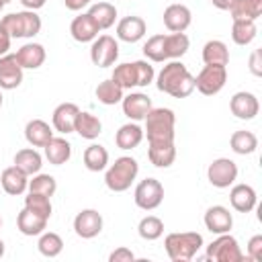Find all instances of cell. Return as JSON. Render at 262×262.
<instances>
[{
	"mask_svg": "<svg viewBox=\"0 0 262 262\" xmlns=\"http://www.w3.org/2000/svg\"><path fill=\"white\" fill-rule=\"evenodd\" d=\"M137 231H139V235H141L143 239H147V242L158 239V237L164 233V221H162L160 217H156V215H147V217H143V219L139 221Z\"/></svg>",
	"mask_w": 262,
	"mask_h": 262,
	"instance_id": "ab89813d",
	"label": "cell"
},
{
	"mask_svg": "<svg viewBox=\"0 0 262 262\" xmlns=\"http://www.w3.org/2000/svg\"><path fill=\"white\" fill-rule=\"evenodd\" d=\"M174 123L176 117L170 108L158 106L145 115V133L147 141H174Z\"/></svg>",
	"mask_w": 262,
	"mask_h": 262,
	"instance_id": "3957f363",
	"label": "cell"
},
{
	"mask_svg": "<svg viewBox=\"0 0 262 262\" xmlns=\"http://www.w3.org/2000/svg\"><path fill=\"white\" fill-rule=\"evenodd\" d=\"M250 70L254 76H262V49H254L250 55Z\"/></svg>",
	"mask_w": 262,
	"mask_h": 262,
	"instance_id": "7dc6e473",
	"label": "cell"
},
{
	"mask_svg": "<svg viewBox=\"0 0 262 262\" xmlns=\"http://www.w3.org/2000/svg\"><path fill=\"white\" fill-rule=\"evenodd\" d=\"M63 4H66V8H70V10H80V8H84L86 4H90V0H63Z\"/></svg>",
	"mask_w": 262,
	"mask_h": 262,
	"instance_id": "681fc988",
	"label": "cell"
},
{
	"mask_svg": "<svg viewBox=\"0 0 262 262\" xmlns=\"http://www.w3.org/2000/svg\"><path fill=\"white\" fill-rule=\"evenodd\" d=\"M25 137H27V141L31 145L43 147L53 137V131H51V127H49L47 121H43V119H31L25 125Z\"/></svg>",
	"mask_w": 262,
	"mask_h": 262,
	"instance_id": "d4e9b609",
	"label": "cell"
},
{
	"mask_svg": "<svg viewBox=\"0 0 262 262\" xmlns=\"http://www.w3.org/2000/svg\"><path fill=\"white\" fill-rule=\"evenodd\" d=\"M2 6H4V4H2V2H0V10H2Z\"/></svg>",
	"mask_w": 262,
	"mask_h": 262,
	"instance_id": "9f6ffc18",
	"label": "cell"
},
{
	"mask_svg": "<svg viewBox=\"0 0 262 262\" xmlns=\"http://www.w3.org/2000/svg\"><path fill=\"white\" fill-rule=\"evenodd\" d=\"M207 178L217 188H227L237 178V166L229 158H217L207 168Z\"/></svg>",
	"mask_w": 262,
	"mask_h": 262,
	"instance_id": "30bf717a",
	"label": "cell"
},
{
	"mask_svg": "<svg viewBox=\"0 0 262 262\" xmlns=\"http://www.w3.org/2000/svg\"><path fill=\"white\" fill-rule=\"evenodd\" d=\"M111 78H113L123 90H125V88H133V86H137V82H135V66H133V61H131V63H119V66H115Z\"/></svg>",
	"mask_w": 262,
	"mask_h": 262,
	"instance_id": "b9f144b4",
	"label": "cell"
},
{
	"mask_svg": "<svg viewBox=\"0 0 262 262\" xmlns=\"http://www.w3.org/2000/svg\"><path fill=\"white\" fill-rule=\"evenodd\" d=\"M147 158L158 168H168L176 158L174 141H151L147 147Z\"/></svg>",
	"mask_w": 262,
	"mask_h": 262,
	"instance_id": "7402d4cb",
	"label": "cell"
},
{
	"mask_svg": "<svg viewBox=\"0 0 262 262\" xmlns=\"http://www.w3.org/2000/svg\"><path fill=\"white\" fill-rule=\"evenodd\" d=\"M119 57V43L111 35H98L90 45V59L98 68H108Z\"/></svg>",
	"mask_w": 262,
	"mask_h": 262,
	"instance_id": "ba28073f",
	"label": "cell"
},
{
	"mask_svg": "<svg viewBox=\"0 0 262 262\" xmlns=\"http://www.w3.org/2000/svg\"><path fill=\"white\" fill-rule=\"evenodd\" d=\"M229 108L231 113L237 117V119H254L258 115V98L252 94V92H246V90H239L231 96L229 100Z\"/></svg>",
	"mask_w": 262,
	"mask_h": 262,
	"instance_id": "9a60e30c",
	"label": "cell"
},
{
	"mask_svg": "<svg viewBox=\"0 0 262 262\" xmlns=\"http://www.w3.org/2000/svg\"><path fill=\"white\" fill-rule=\"evenodd\" d=\"M14 166L20 168L27 176H33L41 170V156L37 149L33 147H25V149H18L14 154Z\"/></svg>",
	"mask_w": 262,
	"mask_h": 262,
	"instance_id": "4dcf8cb0",
	"label": "cell"
},
{
	"mask_svg": "<svg viewBox=\"0 0 262 262\" xmlns=\"http://www.w3.org/2000/svg\"><path fill=\"white\" fill-rule=\"evenodd\" d=\"M98 31H100V27L96 25V20H94L88 12H86V14H78V16L72 20V25H70L72 37H74L76 41H80V43L94 41V39L98 37Z\"/></svg>",
	"mask_w": 262,
	"mask_h": 262,
	"instance_id": "e0dca14e",
	"label": "cell"
},
{
	"mask_svg": "<svg viewBox=\"0 0 262 262\" xmlns=\"http://www.w3.org/2000/svg\"><path fill=\"white\" fill-rule=\"evenodd\" d=\"M25 207L31 209V211H35V213H39V215H43L45 219L51 217V201H49V196H45V194L29 192V194L25 196Z\"/></svg>",
	"mask_w": 262,
	"mask_h": 262,
	"instance_id": "7bdbcfd3",
	"label": "cell"
},
{
	"mask_svg": "<svg viewBox=\"0 0 262 262\" xmlns=\"http://www.w3.org/2000/svg\"><path fill=\"white\" fill-rule=\"evenodd\" d=\"M248 260L262 262V235H254L248 242Z\"/></svg>",
	"mask_w": 262,
	"mask_h": 262,
	"instance_id": "f6af8a7d",
	"label": "cell"
},
{
	"mask_svg": "<svg viewBox=\"0 0 262 262\" xmlns=\"http://www.w3.org/2000/svg\"><path fill=\"white\" fill-rule=\"evenodd\" d=\"M74 131H76L80 137H84V139H94V137L100 135V131H102V123H100V119L94 117L92 113H84V111H80L78 117H76Z\"/></svg>",
	"mask_w": 262,
	"mask_h": 262,
	"instance_id": "f1b7e54d",
	"label": "cell"
},
{
	"mask_svg": "<svg viewBox=\"0 0 262 262\" xmlns=\"http://www.w3.org/2000/svg\"><path fill=\"white\" fill-rule=\"evenodd\" d=\"M20 4L27 8V10H37L45 4V0H20Z\"/></svg>",
	"mask_w": 262,
	"mask_h": 262,
	"instance_id": "f907efd6",
	"label": "cell"
},
{
	"mask_svg": "<svg viewBox=\"0 0 262 262\" xmlns=\"http://www.w3.org/2000/svg\"><path fill=\"white\" fill-rule=\"evenodd\" d=\"M164 39H166V35H151L145 41V45H143V55L147 59H151V61H164V59H168L166 57V49H164Z\"/></svg>",
	"mask_w": 262,
	"mask_h": 262,
	"instance_id": "60d3db41",
	"label": "cell"
},
{
	"mask_svg": "<svg viewBox=\"0 0 262 262\" xmlns=\"http://www.w3.org/2000/svg\"><path fill=\"white\" fill-rule=\"evenodd\" d=\"M139 172V166H137V160L131 158V156H121L115 160V164L106 170L104 174V182L111 190L115 192H123L131 186V182L135 180Z\"/></svg>",
	"mask_w": 262,
	"mask_h": 262,
	"instance_id": "277c9868",
	"label": "cell"
},
{
	"mask_svg": "<svg viewBox=\"0 0 262 262\" xmlns=\"http://www.w3.org/2000/svg\"><path fill=\"white\" fill-rule=\"evenodd\" d=\"M78 113H80V108L74 102H61V104H57L55 111H53V117H51L55 131H59V133H72L74 131V125H76Z\"/></svg>",
	"mask_w": 262,
	"mask_h": 262,
	"instance_id": "ac0fdd59",
	"label": "cell"
},
{
	"mask_svg": "<svg viewBox=\"0 0 262 262\" xmlns=\"http://www.w3.org/2000/svg\"><path fill=\"white\" fill-rule=\"evenodd\" d=\"M14 55L18 59V63L23 66V70L25 68L37 70L45 61V49H43V45L41 43H33V41L31 43H25L23 47H18V51Z\"/></svg>",
	"mask_w": 262,
	"mask_h": 262,
	"instance_id": "cb8c5ba5",
	"label": "cell"
},
{
	"mask_svg": "<svg viewBox=\"0 0 262 262\" xmlns=\"http://www.w3.org/2000/svg\"><path fill=\"white\" fill-rule=\"evenodd\" d=\"M43 147H45V158H47L49 164H53V166L66 164V162L70 160V156H72V145H70V141L63 139V137H51Z\"/></svg>",
	"mask_w": 262,
	"mask_h": 262,
	"instance_id": "484cf974",
	"label": "cell"
},
{
	"mask_svg": "<svg viewBox=\"0 0 262 262\" xmlns=\"http://www.w3.org/2000/svg\"><path fill=\"white\" fill-rule=\"evenodd\" d=\"M229 203L239 213H250L256 207V190L250 184H235L229 192Z\"/></svg>",
	"mask_w": 262,
	"mask_h": 262,
	"instance_id": "603a6c76",
	"label": "cell"
},
{
	"mask_svg": "<svg viewBox=\"0 0 262 262\" xmlns=\"http://www.w3.org/2000/svg\"><path fill=\"white\" fill-rule=\"evenodd\" d=\"M133 66H135V82H137V86H147L156 76L154 66H149L145 59H137V61H133Z\"/></svg>",
	"mask_w": 262,
	"mask_h": 262,
	"instance_id": "ee69618b",
	"label": "cell"
},
{
	"mask_svg": "<svg viewBox=\"0 0 262 262\" xmlns=\"http://www.w3.org/2000/svg\"><path fill=\"white\" fill-rule=\"evenodd\" d=\"M135 205L143 211H151L156 207H160V203L164 201V186L160 180L156 178H145L135 186Z\"/></svg>",
	"mask_w": 262,
	"mask_h": 262,
	"instance_id": "9c48e42d",
	"label": "cell"
},
{
	"mask_svg": "<svg viewBox=\"0 0 262 262\" xmlns=\"http://www.w3.org/2000/svg\"><path fill=\"white\" fill-rule=\"evenodd\" d=\"M211 2H213V6H217L221 10H229V6L233 4V0H211Z\"/></svg>",
	"mask_w": 262,
	"mask_h": 262,
	"instance_id": "816d5d0a",
	"label": "cell"
},
{
	"mask_svg": "<svg viewBox=\"0 0 262 262\" xmlns=\"http://www.w3.org/2000/svg\"><path fill=\"white\" fill-rule=\"evenodd\" d=\"M207 260L211 262H242L246 256L242 254L237 239L229 233H219L217 239H213L207 248Z\"/></svg>",
	"mask_w": 262,
	"mask_h": 262,
	"instance_id": "8992f818",
	"label": "cell"
},
{
	"mask_svg": "<svg viewBox=\"0 0 262 262\" xmlns=\"http://www.w3.org/2000/svg\"><path fill=\"white\" fill-rule=\"evenodd\" d=\"M231 18H250L256 20L262 14V0H233L229 6Z\"/></svg>",
	"mask_w": 262,
	"mask_h": 262,
	"instance_id": "d6a6232c",
	"label": "cell"
},
{
	"mask_svg": "<svg viewBox=\"0 0 262 262\" xmlns=\"http://www.w3.org/2000/svg\"><path fill=\"white\" fill-rule=\"evenodd\" d=\"M10 39H12V37L0 27V55H4V53L8 51V47H10Z\"/></svg>",
	"mask_w": 262,
	"mask_h": 262,
	"instance_id": "c3c4849f",
	"label": "cell"
},
{
	"mask_svg": "<svg viewBox=\"0 0 262 262\" xmlns=\"http://www.w3.org/2000/svg\"><path fill=\"white\" fill-rule=\"evenodd\" d=\"M121 100H123V113L133 121L145 119V115L151 111V98L143 92H131Z\"/></svg>",
	"mask_w": 262,
	"mask_h": 262,
	"instance_id": "2e32d148",
	"label": "cell"
},
{
	"mask_svg": "<svg viewBox=\"0 0 262 262\" xmlns=\"http://www.w3.org/2000/svg\"><path fill=\"white\" fill-rule=\"evenodd\" d=\"M23 82V66L18 63L14 53L0 55V88L12 90L18 88Z\"/></svg>",
	"mask_w": 262,
	"mask_h": 262,
	"instance_id": "7c38bea8",
	"label": "cell"
},
{
	"mask_svg": "<svg viewBox=\"0 0 262 262\" xmlns=\"http://www.w3.org/2000/svg\"><path fill=\"white\" fill-rule=\"evenodd\" d=\"M88 14L96 20V25L100 29H108L117 20V8L111 2H96V4H92L90 10H88Z\"/></svg>",
	"mask_w": 262,
	"mask_h": 262,
	"instance_id": "836d02e7",
	"label": "cell"
},
{
	"mask_svg": "<svg viewBox=\"0 0 262 262\" xmlns=\"http://www.w3.org/2000/svg\"><path fill=\"white\" fill-rule=\"evenodd\" d=\"M2 256H4V242L0 239V258H2Z\"/></svg>",
	"mask_w": 262,
	"mask_h": 262,
	"instance_id": "f5cc1de1",
	"label": "cell"
},
{
	"mask_svg": "<svg viewBox=\"0 0 262 262\" xmlns=\"http://www.w3.org/2000/svg\"><path fill=\"white\" fill-rule=\"evenodd\" d=\"M225 82H227L225 66H209V63H205V68L194 76V88L205 96L217 94L225 86Z\"/></svg>",
	"mask_w": 262,
	"mask_h": 262,
	"instance_id": "52a82bcc",
	"label": "cell"
},
{
	"mask_svg": "<svg viewBox=\"0 0 262 262\" xmlns=\"http://www.w3.org/2000/svg\"><path fill=\"white\" fill-rule=\"evenodd\" d=\"M229 145H231V149H233L235 154L246 156V154H252V151L258 147V137H256L252 131L237 129V131L231 133V137H229Z\"/></svg>",
	"mask_w": 262,
	"mask_h": 262,
	"instance_id": "1f68e13d",
	"label": "cell"
},
{
	"mask_svg": "<svg viewBox=\"0 0 262 262\" xmlns=\"http://www.w3.org/2000/svg\"><path fill=\"white\" fill-rule=\"evenodd\" d=\"M190 20H192V14L186 4L174 2V4L166 6V10H164V25L172 33H182L190 25Z\"/></svg>",
	"mask_w": 262,
	"mask_h": 262,
	"instance_id": "5bb4252c",
	"label": "cell"
},
{
	"mask_svg": "<svg viewBox=\"0 0 262 262\" xmlns=\"http://www.w3.org/2000/svg\"><path fill=\"white\" fill-rule=\"evenodd\" d=\"M141 139H143V129L137 123H125L115 133V143L121 149H133L141 143Z\"/></svg>",
	"mask_w": 262,
	"mask_h": 262,
	"instance_id": "4316f807",
	"label": "cell"
},
{
	"mask_svg": "<svg viewBox=\"0 0 262 262\" xmlns=\"http://www.w3.org/2000/svg\"><path fill=\"white\" fill-rule=\"evenodd\" d=\"M37 248L45 258H55L63 250V239L55 231H47V233H41V237L37 242Z\"/></svg>",
	"mask_w": 262,
	"mask_h": 262,
	"instance_id": "74e56055",
	"label": "cell"
},
{
	"mask_svg": "<svg viewBox=\"0 0 262 262\" xmlns=\"http://www.w3.org/2000/svg\"><path fill=\"white\" fill-rule=\"evenodd\" d=\"M84 166L90 170V172H100V170H104L106 168V164H108V151H106V147L104 145H100V143H92V145H88L86 149H84Z\"/></svg>",
	"mask_w": 262,
	"mask_h": 262,
	"instance_id": "f546056e",
	"label": "cell"
},
{
	"mask_svg": "<svg viewBox=\"0 0 262 262\" xmlns=\"http://www.w3.org/2000/svg\"><path fill=\"white\" fill-rule=\"evenodd\" d=\"M0 27L10 37H33L41 31V18L35 10L10 12L0 20Z\"/></svg>",
	"mask_w": 262,
	"mask_h": 262,
	"instance_id": "5b68a950",
	"label": "cell"
},
{
	"mask_svg": "<svg viewBox=\"0 0 262 262\" xmlns=\"http://www.w3.org/2000/svg\"><path fill=\"white\" fill-rule=\"evenodd\" d=\"M158 90L172 94L174 98H184L194 90V76L186 70L182 61H170L158 74Z\"/></svg>",
	"mask_w": 262,
	"mask_h": 262,
	"instance_id": "6da1fadb",
	"label": "cell"
},
{
	"mask_svg": "<svg viewBox=\"0 0 262 262\" xmlns=\"http://www.w3.org/2000/svg\"><path fill=\"white\" fill-rule=\"evenodd\" d=\"M16 227L23 235H39L43 233V229L47 227V219L31 209H23L18 215H16Z\"/></svg>",
	"mask_w": 262,
	"mask_h": 262,
	"instance_id": "44dd1931",
	"label": "cell"
},
{
	"mask_svg": "<svg viewBox=\"0 0 262 262\" xmlns=\"http://www.w3.org/2000/svg\"><path fill=\"white\" fill-rule=\"evenodd\" d=\"M205 227L211 233H229V229L233 227V217L229 213V209H225L223 205H213L205 211Z\"/></svg>",
	"mask_w": 262,
	"mask_h": 262,
	"instance_id": "4fadbf2b",
	"label": "cell"
},
{
	"mask_svg": "<svg viewBox=\"0 0 262 262\" xmlns=\"http://www.w3.org/2000/svg\"><path fill=\"white\" fill-rule=\"evenodd\" d=\"M29 192H39V194H45V196H53L55 190H57V182L51 174H35L31 180H29Z\"/></svg>",
	"mask_w": 262,
	"mask_h": 262,
	"instance_id": "f35d334b",
	"label": "cell"
},
{
	"mask_svg": "<svg viewBox=\"0 0 262 262\" xmlns=\"http://www.w3.org/2000/svg\"><path fill=\"white\" fill-rule=\"evenodd\" d=\"M143 35H145V20H143L141 16L129 14V16H125V18H121L119 25H117V37H119L121 41L135 43V41H139Z\"/></svg>",
	"mask_w": 262,
	"mask_h": 262,
	"instance_id": "d6986e66",
	"label": "cell"
},
{
	"mask_svg": "<svg viewBox=\"0 0 262 262\" xmlns=\"http://www.w3.org/2000/svg\"><path fill=\"white\" fill-rule=\"evenodd\" d=\"M74 231L82 239H92L102 231V215L96 209H82L74 217Z\"/></svg>",
	"mask_w": 262,
	"mask_h": 262,
	"instance_id": "8fae6325",
	"label": "cell"
},
{
	"mask_svg": "<svg viewBox=\"0 0 262 262\" xmlns=\"http://www.w3.org/2000/svg\"><path fill=\"white\" fill-rule=\"evenodd\" d=\"M96 98H98V102H102V104H117V102L123 98V88H121L113 78L102 80V82L96 86Z\"/></svg>",
	"mask_w": 262,
	"mask_h": 262,
	"instance_id": "d590c367",
	"label": "cell"
},
{
	"mask_svg": "<svg viewBox=\"0 0 262 262\" xmlns=\"http://www.w3.org/2000/svg\"><path fill=\"white\" fill-rule=\"evenodd\" d=\"M0 106H2V92H0Z\"/></svg>",
	"mask_w": 262,
	"mask_h": 262,
	"instance_id": "11a10c76",
	"label": "cell"
},
{
	"mask_svg": "<svg viewBox=\"0 0 262 262\" xmlns=\"http://www.w3.org/2000/svg\"><path fill=\"white\" fill-rule=\"evenodd\" d=\"M0 225H2V217H0Z\"/></svg>",
	"mask_w": 262,
	"mask_h": 262,
	"instance_id": "6f0895ef",
	"label": "cell"
},
{
	"mask_svg": "<svg viewBox=\"0 0 262 262\" xmlns=\"http://www.w3.org/2000/svg\"><path fill=\"white\" fill-rule=\"evenodd\" d=\"M0 184H2L4 192L16 196V194H23V192L27 190V186H29V178H27V174H25L20 168H16V166H8V168L2 170Z\"/></svg>",
	"mask_w": 262,
	"mask_h": 262,
	"instance_id": "ffe728a7",
	"label": "cell"
},
{
	"mask_svg": "<svg viewBox=\"0 0 262 262\" xmlns=\"http://www.w3.org/2000/svg\"><path fill=\"white\" fill-rule=\"evenodd\" d=\"M188 45H190V41H188V37L184 35V31H182V33H172V35H166V39H164L166 57H172V59L182 57V55L186 53Z\"/></svg>",
	"mask_w": 262,
	"mask_h": 262,
	"instance_id": "8d00e7d4",
	"label": "cell"
},
{
	"mask_svg": "<svg viewBox=\"0 0 262 262\" xmlns=\"http://www.w3.org/2000/svg\"><path fill=\"white\" fill-rule=\"evenodd\" d=\"M133 260H135V254L129 248H117L108 256V262H133Z\"/></svg>",
	"mask_w": 262,
	"mask_h": 262,
	"instance_id": "bcb514c9",
	"label": "cell"
},
{
	"mask_svg": "<svg viewBox=\"0 0 262 262\" xmlns=\"http://www.w3.org/2000/svg\"><path fill=\"white\" fill-rule=\"evenodd\" d=\"M0 2H2V4H6V2H10V0H0Z\"/></svg>",
	"mask_w": 262,
	"mask_h": 262,
	"instance_id": "db71d44e",
	"label": "cell"
},
{
	"mask_svg": "<svg viewBox=\"0 0 262 262\" xmlns=\"http://www.w3.org/2000/svg\"><path fill=\"white\" fill-rule=\"evenodd\" d=\"M256 37V23L250 18H235L231 25V39L237 45H246Z\"/></svg>",
	"mask_w": 262,
	"mask_h": 262,
	"instance_id": "e575fe53",
	"label": "cell"
},
{
	"mask_svg": "<svg viewBox=\"0 0 262 262\" xmlns=\"http://www.w3.org/2000/svg\"><path fill=\"white\" fill-rule=\"evenodd\" d=\"M203 61L209 66H227L229 63V51L227 45L219 39H211L203 45Z\"/></svg>",
	"mask_w": 262,
	"mask_h": 262,
	"instance_id": "83f0119b",
	"label": "cell"
},
{
	"mask_svg": "<svg viewBox=\"0 0 262 262\" xmlns=\"http://www.w3.org/2000/svg\"><path fill=\"white\" fill-rule=\"evenodd\" d=\"M164 246L172 262H188L203 248V235L196 231L168 233L164 239Z\"/></svg>",
	"mask_w": 262,
	"mask_h": 262,
	"instance_id": "7a4b0ae2",
	"label": "cell"
}]
</instances>
